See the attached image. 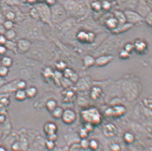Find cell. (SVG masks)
Segmentation results:
<instances>
[{"label": "cell", "instance_id": "obj_1", "mask_svg": "<svg viewBox=\"0 0 152 151\" xmlns=\"http://www.w3.org/2000/svg\"><path fill=\"white\" fill-rule=\"evenodd\" d=\"M52 23H59L65 20L68 17L67 12L63 5L59 2L51 7Z\"/></svg>", "mask_w": 152, "mask_h": 151}, {"label": "cell", "instance_id": "obj_2", "mask_svg": "<svg viewBox=\"0 0 152 151\" xmlns=\"http://www.w3.org/2000/svg\"><path fill=\"white\" fill-rule=\"evenodd\" d=\"M34 7L38 11L40 19L51 25L52 23L51 7L46 3L41 2L35 4Z\"/></svg>", "mask_w": 152, "mask_h": 151}, {"label": "cell", "instance_id": "obj_3", "mask_svg": "<svg viewBox=\"0 0 152 151\" xmlns=\"http://www.w3.org/2000/svg\"><path fill=\"white\" fill-rule=\"evenodd\" d=\"M90 10L89 7L83 0H79L76 8L70 13L68 16L73 18H81L84 17Z\"/></svg>", "mask_w": 152, "mask_h": 151}, {"label": "cell", "instance_id": "obj_4", "mask_svg": "<svg viewBox=\"0 0 152 151\" xmlns=\"http://www.w3.org/2000/svg\"><path fill=\"white\" fill-rule=\"evenodd\" d=\"M123 11L126 17L127 23L133 25L144 22V18L141 17L135 10L125 9Z\"/></svg>", "mask_w": 152, "mask_h": 151}, {"label": "cell", "instance_id": "obj_5", "mask_svg": "<svg viewBox=\"0 0 152 151\" xmlns=\"http://www.w3.org/2000/svg\"><path fill=\"white\" fill-rule=\"evenodd\" d=\"M135 10L137 13H138L141 17L145 18L150 13L152 9L149 7L145 0H139Z\"/></svg>", "mask_w": 152, "mask_h": 151}, {"label": "cell", "instance_id": "obj_6", "mask_svg": "<svg viewBox=\"0 0 152 151\" xmlns=\"http://www.w3.org/2000/svg\"><path fill=\"white\" fill-rule=\"evenodd\" d=\"M113 16L117 21L118 24H123L127 23V19L124 11L119 9H116L113 12Z\"/></svg>", "mask_w": 152, "mask_h": 151}, {"label": "cell", "instance_id": "obj_7", "mask_svg": "<svg viewBox=\"0 0 152 151\" xmlns=\"http://www.w3.org/2000/svg\"><path fill=\"white\" fill-rule=\"evenodd\" d=\"M62 118L64 122L66 123H71L75 120L76 115L72 111L67 109L65 112H63Z\"/></svg>", "mask_w": 152, "mask_h": 151}, {"label": "cell", "instance_id": "obj_8", "mask_svg": "<svg viewBox=\"0 0 152 151\" xmlns=\"http://www.w3.org/2000/svg\"><path fill=\"white\" fill-rule=\"evenodd\" d=\"M118 25L119 24L118 21L114 16L108 18V19H106L105 21V25L106 27L108 30H110L111 31H113V30L116 29Z\"/></svg>", "mask_w": 152, "mask_h": 151}, {"label": "cell", "instance_id": "obj_9", "mask_svg": "<svg viewBox=\"0 0 152 151\" xmlns=\"http://www.w3.org/2000/svg\"><path fill=\"white\" fill-rule=\"evenodd\" d=\"M133 26V25L127 22L124 24L118 25L117 28L111 32L114 34L122 33L127 32V30H130L132 27Z\"/></svg>", "mask_w": 152, "mask_h": 151}, {"label": "cell", "instance_id": "obj_10", "mask_svg": "<svg viewBox=\"0 0 152 151\" xmlns=\"http://www.w3.org/2000/svg\"><path fill=\"white\" fill-rule=\"evenodd\" d=\"M56 129V126L54 123L51 122L47 123L44 126V131L46 134L48 136L54 134Z\"/></svg>", "mask_w": 152, "mask_h": 151}, {"label": "cell", "instance_id": "obj_11", "mask_svg": "<svg viewBox=\"0 0 152 151\" xmlns=\"http://www.w3.org/2000/svg\"><path fill=\"white\" fill-rule=\"evenodd\" d=\"M31 43L30 41L26 40H20L18 44V48L21 51L25 52L28 50L30 48Z\"/></svg>", "mask_w": 152, "mask_h": 151}, {"label": "cell", "instance_id": "obj_12", "mask_svg": "<svg viewBox=\"0 0 152 151\" xmlns=\"http://www.w3.org/2000/svg\"><path fill=\"white\" fill-rule=\"evenodd\" d=\"M89 33H86L84 31H80L77 35V38L78 40L82 43H89Z\"/></svg>", "mask_w": 152, "mask_h": 151}, {"label": "cell", "instance_id": "obj_13", "mask_svg": "<svg viewBox=\"0 0 152 151\" xmlns=\"http://www.w3.org/2000/svg\"><path fill=\"white\" fill-rule=\"evenodd\" d=\"M90 10H91L93 12L95 13H99L102 11L101 3L100 1L96 0L93 2L89 6Z\"/></svg>", "mask_w": 152, "mask_h": 151}, {"label": "cell", "instance_id": "obj_14", "mask_svg": "<svg viewBox=\"0 0 152 151\" xmlns=\"http://www.w3.org/2000/svg\"><path fill=\"white\" fill-rule=\"evenodd\" d=\"M113 59V57L111 56H105L99 58L97 60V64L100 66H103L112 60Z\"/></svg>", "mask_w": 152, "mask_h": 151}, {"label": "cell", "instance_id": "obj_15", "mask_svg": "<svg viewBox=\"0 0 152 151\" xmlns=\"http://www.w3.org/2000/svg\"><path fill=\"white\" fill-rule=\"evenodd\" d=\"M100 2L101 3L102 10L109 11L113 8L112 2L110 0H104Z\"/></svg>", "mask_w": 152, "mask_h": 151}, {"label": "cell", "instance_id": "obj_16", "mask_svg": "<svg viewBox=\"0 0 152 151\" xmlns=\"http://www.w3.org/2000/svg\"><path fill=\"white\" fill-rule=\"evenodd\" d=\"M15 98L18 101H23L27 98L25 91L19 89L15 94Z\"/></svg>", "mask_w": 152, "mask_h": 151}, {"label": "cell", "instance_id": "obj_17", "mask_svg": "<svg viewBox=\"0 0 152 151\" xmlns=\"http://www.w3.org/2000/svg\"><path fill=\"white\" fill-rule=\"evenodd\" d=\"M146 48V44L143 41H138L134 44V49L138 52H142Z\"/></svg>", "mask_w": 152, "mask_h": 151}, {"label": "cell", "instance_id": "obj_18", "mask_svg": "<svg viewBox=\"0 0 152 151\" xmlns=\"http://www.w3.org/2000/svg\"><path fill=\"white\" fill-rule=\"evenodd\" d=\"M127 0H115V3L118 9L124 10L126 9Z\"/></svg>", "mask_w": 152, "mask_h": 151}, {"label": "cell", "instance_id": "obj_19", "mask_svg": "<svg viewBox=\"0 0 152 151\" xmlns=\"http://www.w3.org/2000/svg\"><path fill=\"white\" fill-rule=\"evenodd\" d=\"M139 0H127L126 9L135 10Z\"/></svg>", "mask_w": 152, "mask_h": 151}, {"label": "cell", "instance_id": "obj_20", "mask_svg": "<svg viewBox=\"0 0 152 151\" xmlns=\"http://www.w3.org/2000/svg\"><path fill=\"white\" fill-rule=\"evenodd\" d=\"M1 63H2V66L9 68L11 67V66L12 65L13 60L11 58L9 57H4L2 59H1Z\"/></svg>", "mask_w": 152, "mask_h": 151}, {"label": "cell", "instance_id": "obj_21", "mask_svg": "<svg viewBox=\"0 0 152 151\" xmlns=\"http://www.w3.org/2000/svg\"><path fill=\"white\" fill-rule=\"evenodd\" d=\"M25 92L27 97L33 98L37 95V90L34 87H31L30 88L27 89Z\"/></svg>", "mask_w": 152, "mask_h": 151}, {"label": "cell", "instance_id": "obj_22", "mask_svg": "<svg viewBox=\"0 0 152 151\" xmlns=\"http://www.w3.org/2000/svg\"><path fill=\"white\" fill-rule=\"evenodd\" d=\"M63 114V111L60 107H56V109L52 112L53 117L56 119H59L62 117Z\"/></svg>", "mask_w": 152, "mask_h": 151}, {"label": "cell", "instance_id": "obj_23", "mask_svg": "<svg viewBox=\"0 0 152 151\" xmlns=\"http://www.w3.org/2000/svg\"><path fill=\"white\" fill-rule=\"evenodd\" d=\"M56 107V103L55 101L51 100L47 102L46 104L47 109L49 112H52Z\"/></svg>", "mask_w": 152, "mask_h": 151}, {"label": "cell", "instance_id": "obj_24", "mask_svg": "<svg viewBox=\"0 0 152 151\" xmlns=\"http://www.w3.org/2000/svg\"><path fill=\"white\" fill-rule=\"evenodd\" d=\"M15 36H16V33L13 30H9L5 34V37L9 40H12L13 38H15Z\"/></svg>", "mask_w": 152, "mask_h": 151}, {"label": "cell", "instance_id": "obj_25", "mask_svg": "<svg viewBox=\"0 0 152 151\" xmlns=\"http://www.w3.org/2000/svg\"><path fill=\"white\" fill-rule=\"evenodd\" d=\"M144 21L150 26H152V10L148 13L147 16L144 18Z\"/></svg>", "mask_w": 152, "mask_h": 151}, {"label": "cell", "instance_id": "obj_26", "mask_svg": "<svg viewBox=\"0 0 152 151\" xmlns=\"http://www.w3.org/2000/svg\"><path fill=\"white\" fill-rule=\"evenodd\" d=\"M9 70L8 67L2 66L0 67V76L5 77L8 75Z\"/></svg>", "mask_w": 152, "mask_h": 151}, {"label": "cell", "instance_id": "obj_27", "mask_svg": "<svg viewBox=\"0 0 152 151\" xmlns=\"http://www.w3.org/2000/svg\"><path fill=\"white\" fill-rule=\"evenodd\" d=\"M30 13H31V16L33 17V18H35V19L40 18H39V15L38 11H37V10L36 9V8H35V7H34L33 8H32L31 9Z\"/></svg>", "mask_w": 152, "mask_h": 151}, {"label": "cell", "instance_id": "obj_28", "mask_svg": "<svg viewBox=\"0 0 152 151\" xmlns=\"http://www.w3.org/2000/svg\"><path fill=\"white\" fill-rule=\"evenodd\" d=\"M133 49H134V44L131 43H127L124 46V50L127 51L129 53L131 52Z\"/></svg>", "mask_w": 152, "mask_h": 151}, {"label": "cell", "instance_id": "obj_29", "mask_svg": "<svg viewBox=\"0 0 152 151\" xmlns=\"http://www.w3.org/2000/svg\"><path fill=\"white\" fill-rule=\"evenodd\" d=\"M13 24L12 21H6L4 24V27L5 29L7 30H11V28L13 27Z\"/></svg>", "mask_w": 152, "mask_h": 151}, {"label": "cell", "instance_id": "obj_30", "mask_svg": "<svg viewBox=\"0 0 152 151\" xmlns=\"http://www.w3.org/2000/svg\"><path fill=\"white\" fill-rule=\"evenodd\" d=\"M6 46L9 49H15L16 48V45L15 44V43H13L11 41H8L6 42Z\"/></svg>", "mask_w": 152, "mask_h": 151}, {"label": "cell", "instance_id": "obj_31", "mask_svg": "<svg viewBox=\"0 0 152 151\" xmlns=\"http://www.w3.org/2000/svg\"><path fill=\"white\" fill-rule=\"evenodd\" d=\"M129 53L124 50L120 53V57L123 59L127 58L129 57Z\"/></svg>", "mask_w": 152, "mask_h": 151}, {"label": "cell", "instance_id": "obj_32", "mask_svg": "<svg viewBox=\"0 0 152 151\" xmlns=\"http://www.w3.org/2000/svg\"><path fill=\"white\" fill-rule=\"evenodd\" d=\"M21 1L19 0H8V3L9 4L12 5H19L21 4Z\"/></svg>", "mask_w": 152, "mask_h": 151}, {"label": "cell", "instance_id": "obj_33", "mask_svg": "<svg viewBox=\"0 0 152 151\" xmlns=\"http://www.w3.org/2000/svg\"><path fill=\"white\" fill-rule=\"evenodd\" d=\"M26 83L24 81H21L18 83V88L20 90H23L25 88Z\"/></svg>", "mask_w": 152, "mask_h": 151}, {"label": "cell", "instance_id": "obj_34", "mask_svg": "<svg viewBox=\"0 0 152 151\" xmlns=\"http://www.w3.org/2000/svg\"><path fill=\"white\" fill-rule=\"evenodd\" d=\"M7 17L8 18L9 21H11L12 20L14 19V18L15 17V15L14 13H12V12H9L7 15Z\"/></svg>", "mask_w": 152, "mask_h": 151}, {"label": "cell", "instance_id": "obj_35", "mask_svg": "<svg viewBox=\"0 0 152 151\" xmlns=\"http://www.w3.org/2000/svg\"><path fill=\"white\" fill-rule=\"evenodd\" d=\"M6 42V38L3 35H0V44H4Z\"/></svg>", "mask_w": 152, "mask_h": 151}, {"label": "cell", "instance_id": "obj_36", "mask_svg": "<svg viewBox=\"0 0 152 151\" xmlns=\"http://www.w3.org/2000/svg\"><path fill=\"white\" fill-rule=\"evenodd\" d=\"M6 52L5 47L3 46H0V55H3Z\"/></svg>", "mask_w": 152, "mask_h": 151}, {"label": "cell", "instance_id": "obj_37", "mask_svg": "<svg viewBox=\"0 0 152 151\" xmlns=\"http://www.w3.org/2000/svg\"><path fill=\"white\" fill-rule=\"evenodd\" d=\"M84 2H85L86 4L89 5V7L90 6V5L93 3V2H94L96 0H83Z\"/></svg>", "mask_w": 152, "mask_h": 151}, {"label": "cell", "instance_id": "obj_38", "mask_svg": "<svg viewBox=\"0 0 152 151\" xmlns=\"http://www.w3.org/2000/svg\"><path fill=\"white\" fill-rule=\"evenodd\" d=\"M145 1L152 10V0H145Z\"/></svg>", "mask_w": 152, "mask_h": 151}, {"label": "cell", "instance_id": "obj_39", "mask_svg": "<svg viewBox=\"0 0 152 151\" xmlns=\"http://www.w3.org/2000/svg\"><path fill=\"white\" fill-rule=\"evenodd\" d=\"M36 1H37V0H27L26 2H28L29 3H34Z\"/></svg>", "mask_w": 152, "mask_h": 151}, {"label": "cell", "instance_id": "obj_40", "mask_svg": "<svg viewBox=\"0 0 152 151\" xmlns=\"http://www.w3.org/2000/svg\"><path fill=\"white\" fill-rule=\"evenodd\" d=\"M0 151H7V150L3 147H0Z\"/></svg>", "mask_w": 152, "mask_h": 151}, {"label": "cell", "instance_id": "obj_41", "mask_svg": "<svg viewBox=\"0 0 152 151\" xmlns=\"http://www.w3.org/2000/svg\"><path fill=\"white\" fill-rule=\"evenodd\" d=\"M64 1H65V0H57V2H59L61 3H62V2H63Z\"/></svg>", "mask_w": 152, "mask_h": 151}, {"label": "cell", "instance_id": "obj_42", "mask_svg": "<svg viewBox=\"0 0 152 151\" xmlns=\"http://www.w3.org/2000/svg\"><path fill=\"white\" fill-rule=\"evenodd\" d=\"M37 1H39V3H41V2H44V1L46 0H37Z\"/></svg>", "mask_w": 152, "mask_h": 151}, {"label": "cell", "instance_id": "obj_43", "mask_svg": "<svg viewBox=\"0 0 152 151\" xmlns=\"http://www.w3.org/2000/svg\"><path fill=\"white\" fill-rule=\"evenodd\" d=\"M19 1L21 2H25L27 1V0H19Z\"/></svg>", "mask_w": 152, "mask_h": 151}, {"label": "cell", "instance_id": "obj_44", "mask_svg": "<svg viewBox=\"0 0 152 151\" xmlns=\"http://www.w3.org/2000/svg\"><path fill=\"white\" fill-rule=\"evenodd\" d=\"M2 66V63H1V59H0V67Z\"/></svg>", "mask_w": 152, "mask_h": 151}, {"label": "cell", "instance_id": "obj_45", "mask_svg": "<svg viewBox=\"0 0 152 151\" xmlns=\"http://www.w3.org/2000/svg\"><path fill=\"white\" fill-rule=\"evenodd\" d=\"M111 2H115V0H110Z\"/></svg>", "mask_w": 152, "mask_h": 151}, {"label": "cell", "instance_id": "obj_46", "mask_svg": "<svg viewBox=\"0 0 152 151\" xmlns=\"http://www.w3.org/2000/svg\"></svg>", "mask_w": 152, "mask_h": 151}]
</instances>
